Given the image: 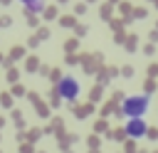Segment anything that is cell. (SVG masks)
I'll return each mask as SVG.
<instances>
[{"label":"cell","instance_id":"cell-1","mask_svg":"<svg viewBox=\"0 0 158 153\" xmlns=\"http://www.w3.org/2000/svg\"><path fill=\"white\" fill-rule=\"evenodd\" d=\"M148 109H151L148 94H128L121 99V114L126 118H146Z\"/></svg>","mask_w":158,"mask_h":153},{"label":"cell","instance_id":"cell-2","mask_svg":"<svg viewBox=\"0 0 158 153\" xmlns=\"http://www.w3.org/2000/svg\"><path fill=\"white\" fill-rule=\"evenodd\" d=\"M54 91H57V96H59L62 101L74 104V101H79V96H81V84H79V79H77V76L64 74V76H59V81H57Z\"/></svg>","mask_w":158,"mask_h":153},{"label":"cell","instance_id":"cell-3","mask_svg":"<svg viewBox=\"0 0 158 153\" xmlns=\"http://www.w3.org/2000/svg\"><path fill=\"white\" fill-rule=\"evenodd\" d=\"M123 131H126V136H128V138L138 141V138H143V136L148 133V123H146V118H126Z\"/></svg>","mask_w":158,"mask_h":153},{"label":"cell","instance_id":"cell-4","mask_svg":"<svg viewBox=\"0 0 158 153\" xmlns=\"http://www.w3.org/2000/svg\"><path fill=\"white\" fill-rule=\"evenodd\" d=\"M20 2L27 7V12H35V15H40L44 10V0H20Z\"/></svg>","mask_w":158,"mask_h":153}]
</instances>
